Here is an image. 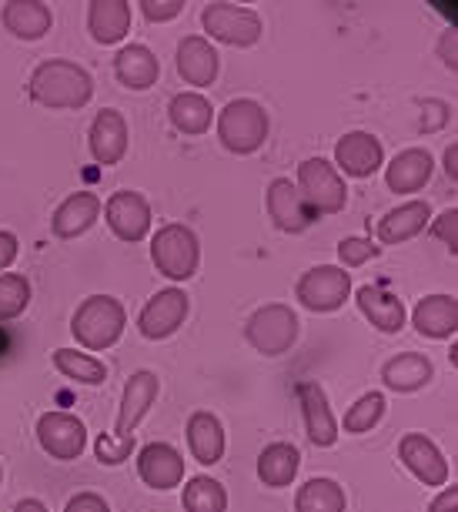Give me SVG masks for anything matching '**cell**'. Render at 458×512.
Masks as SVG:
<instances>
[{"mask_svg": "<svg viewBox=\"0 0 458 512\" xmlns=\"http://www.w3.org/2000/svg\"><path fill=\"white\" fill-rule=\"evenodd\" d=\"M161 392V382L158 375L141 369L134 372L128 385H124V395H121V409H118V422H114V432H107V436L97 439V462H104V466H121L124 459L131 456L134 449V429L144 422V415L154 405Z\"/></svg>", "mask_w": 458, "mask_h": 512, "instance_id": "obj_1", "label": "cell"}, {"mask_svg": "<svg viewBox=\"0 0 458 512\" xmlns=\"http://www.w3.org/2000/svg\"><path fill=\"white\" fill-rule=\"evenodd\" d=\"M27 91H31V98L41 108L81 111L94 98V77L81 64L64 61V57H51V61H41L34 67Z\"/></svg>", "mask_w": 458, "mask_h": 512, "instance_id": "obj_2", "label": "cell"}, {"mask_svg": "<svg viewBox=\"0 0 458 512\" xmlns=\"http://www.w3.org/2000/svg\"><path fill=\"white\" fill-rule=\"evenodd\" d=\"M124 325H128V312L118 298L111 295H91L77 305L71 318V335L77 338L84 352H104L121 342Z\"/></svg>", "mask_w": 458, "mask_h": 512, "instance_id": "obj_3", "label": "cell"}, {"mask_svg": "<svg viewBox=\"0 0 458 512\" xmlns=\"http://www.w3.org/2000/svg\"><path fill=\"white\" fill-rule=\"evenodd\" d=\"M151 262L164 278H171V282H188V278L198 275L201 241L188 225H181V221L161 225L151 238Z\"/></svg>", "mask_w": 458, "mask_h": 512, "instance_id": "obj_4", "label": "cell"}, {"mask_svg": "<svg viewBox=\"0 0 458 512\" xmlns=\"http://www.w3.org/2000/svg\"><path fill=\"white\" fill-rule=\"evenodd\" d=\"M295 188L311 215H338V211H345V205H348L345 178H341L335 164L325 158L301 161Z\"/></svg>", "mask_w": 458, "mask_h": 512, "instance_id": "obj_5", "label": "cell"}, {"mask_svg": "<svg viewBox=\"0 0 458 512\" xmlns=\"http://www.w3.org/2000/svg\"><path fill=\"white\" fill-rule=\"evenodd\" d=\"M268 138V114L258 101H228L218 114V141L231 154H255Z\"/></svg>", "mask_w": 458, "mask_h": 512, "instance_id": "obj_6", "label": "cell"}, {"mask_svg": "<svg viewBox=\"0 0 458 512\" xmlns=\"http://www.w3.org/2000/svg\"><path fill=\"white\" fill-rule=\"evenodd\" d=\"M298 315L291 305L271 302L265 308H258L255 315L248 318L245 325V338L251 342V349L265 359H278V355L291 352V345L298 342Z\"/></svg>", "mask_w": 458, "mask_h": 512, "instance_id": "obj_7", "label": "cell"}, {"mask_svg": "<svg viewBox=\"0 0 458 512\" xmlns=\"http://www.w3.org/2000/svg\"><path fill=\"white\" fill-rule=\"evenodd\" d=\"M204 34H211V41L228 44V47H251L261 41L265 24L251 7L238 4H208L201 11Z\"/></svg>", "mask_w": 458, "mask_h": 512, "instance_id": "obj_8", "label": "cell"}, {"mask_svg": "<svg viewBox=\"0 0 458 512\" xmlns=\"http://www.w3.org/2000/svg\"><path fill=\"white\" fill-rule=\"evenodd\" d=\"M348 295H352V275L338 265L308 268L295 285L298 302L305 305L308 312H318V315L338 312V308L348 302Z\"/></svg>", "mask_w": 458, "mask_h": 512, "instance_id": "obj_9", "label": "cell"}, {"mask_svg": "<svg viewBox=\"0 0 458 512\" xmlns=\"http://www.w3.org/2000/svg\"><path fill=\"white\" fill-rule=\"evenodd\" d=\"M37 442L51 459L74 462L87 446V429L71 412H44L37 419Z\"/></svg>", "mask_w": 458, "mask_h": 512, "instance_id": "obj_10", "label": "cell"}, {"mask_svg": "<svg viewBox=\"0 0 458 512\" xmlns=\"http://www.w3.org/2000/svg\"><path fill=\"white\" fill-rule=\"evenodd\" d=\"M188 318V295L181 288H164L151 298L148 305L141 308L138 315V328L144 338L151 342H161V338H171Z\"/></svg>", "mask_w": 458, "mask_h": 512, "instance_id": "obj_11", "label": "cell"}, {"mask_svg": "<svg viewBox=\"0 0 458 512\" xmlns=\"http://www.w3.org/2000/svg\"><path fill=\"white\" fill-rule=\"evenodd\" d=\"M104 218H107V228L121 241H131V245L134 241H144L151 231V205L138 191H118V195L107 198Z\"/></svg>", "mask_w": 458, "mask_h": 512, "instance_id": "obj_12", "label": "cell"}, {"mask_svg": "<svg viewBox=\"0 0 458 512\" xmlns=\"http://www.w3.org/2000/svg\"><path fill=\"white\" fill-rule=\"evenodd\" d=\"M385 161V148L375 134L368 131H348L335 144V168L338 175L345 171L348 178H372Z\"/></svg>", "mask_w": 458, "mask_h": 512, "instance_id": "obj_13", "label": "cell"}, {"mask_svg": "<svg viewBox=\"0 0 458 512\" xmlns=\"http://www.w3.org/2000/svg\"><path fill=\"white\" fill-rule=\"evenodd\" d=\"M398 459L405 462V469L422 482V486H445L448 482V462L442 456V449L422 432H408L398 442Z\"/></svg>", "mask_w": 458, "mask_h": 512, "instance_id": "obj_14", "label": "cell"}, {"mask_svg": "<svg viewBox=\"0 0 458 512\" xmlns=\"http://www.w3.org/2000/svg\"><path fill=\"white\" fill-rule=\"evenodd\" d=\"M295 392H298L301 415H305V432H308L311 446L331 449L338 442V419L331 415L328 392L321 389L318 382H298Z\"/></svg>", "mask_w": 458, "mask_h": 512, "instance_id": "obj_15", "label": "cell"}, {"mask_svg": "<svg viewBox=\"0 0 458 512\" xmlns=\"http://www.w3.org/2000/svg\"><path fill=\"white\" fill-rule=\"evenodd\" d=\"M128 121L118 108H104L101 114L94 118L91 131H87V148H91V158L104 168L118 164L124 154H128Z\"/></svg>", "mask_w": 458, "mask_h": 512, "instance_id": "obj_16", "label": "cell"}, {"mask_svg": "<svg viewBox=\"0 0 458 512\" xmlns=\"http://www.w3.org/2000/svg\"><path fill=\"white\" fill-rule=\"evenodd\" d=\"M138 476L148 489L168 492L184 482V459L181 452L168 442H148L138 452Z\"/></svg>", "mask_w": 458, "mask_h": 512, "instance_id": "obj_17", "label": "cell"}, {"mask_svg": "<svg viewBox=\"0 0 458 512\" xmlns=\"http://www.w3.org/2000/svg\"><path fill=\"white\" fill-rule=\"evenodd\" d=\"M265 208H268V218L275 221L278 231L285 235H301L308 225H311V211L305 208L301 201L298 188L291 185V178H275L268 185V195H265Z\"/></svg>", "mask_w": 458, "mask_h": 512, "instance_id": "obj_18", "label": "cell"}, {"mask_svg": "<svg viewBox=\"0 0 458 512\" xmlns=\"http://www.w3.org/2000/svg\"><path fill=\"white\" fill-rule=\"evenodd\" d=\"M101 211H104V201L97 195H91V191H77V195L64 198L61 205H57L54 218H51L54 238H64V241L81 238L84 231L94 228V221Z\"/></svg>", "mask_w": 458, "mask_h": 512, "instance_id": "obj_19", "label": "cell"}, {"mask_svg": "<svg viewBox=\"0 0 458 512\" xmlns=\"http://www.w3.org/2000/svg\"><path fill=\"white\" fill-rule=\"evenodd\" d=\"M432 168H435V161L425 148H405V151H398L392 164L385 168V181L395 195H415V191H422L428 185Z\"/></svg>", "mask_w": 458, "mask_h": 512, "instance_id": "obj_20", "label": "cell"}, {"mask_svg": "<svg viewBox=\"0 0 458 512\" xmlns=\"http://www.w3.org/2000/svg\"><path fill=\"white\" fill-rule=\"evenodd\" d=\"M218 51L211 47L208 37H184L178 44V74L191 88H208L218 77Z\"/></svg>", "mask_w": 458, "mask_h": 512, "instance_id": "obj_21", "label": "cell"}, {"mask_svg": "<svg viewBox=\"0 0 458 512\" xmlns=\"http://www.w3.org/2000/svg\"><path fill=\"white\" fill-rule=\"evenodd\" d=\"M355 302H358V312H362L368 322L378 328V332H385V335L402 332L405 302L398 295L385 292V288H378V285H362L355 292Z\"/></svg>", "mask_w": 458, "mask_h": 512, "instance_id": "obj_22", "label": "cell"}, {"mask_svg": "<svg viewBox=\"0 0 458 512\" xmlns=\"http://www.w3.org/2000/svg\"><path fill=\"white\" fill-rule=\"evenodd\" d=\"M412 325L425 338H455L458 332V298L455 295H425L415 305Z\"/></svg>", "mask_w": 458, "mask_h": 512, "instance_id": "obj_23", "label": "cell"}, {"mask_svg": "<svg viewBox=\"0 0 458 512\" xmlns=\"http://www.w3.org/2000/svg\"><path fill=\"white\" fill-rule=\"evenodd\" d=\"M114 74H118V81L124 84V88L148 91V88H154V84H158L161 61L154 57L151 47L128 44V47H121L118 57H114Z\"/></svg>", "mask_w": 458, "mask_h": 512, "instance_id": "obj_24", "label": "cell"}, {"mask_svg": "<svg viewBox=\"0 0 458 512\" xmlns=\"http://www.w3.org/2000/svg\"><path fill=\"white\" fill-rule=\"evenodd\" d=\"M0 21H4V27L14 37H21V41H41L51 31L54 14L41 0H7L4 11H0Z\"/></svg>", "mask_w": 458, "mask_h": 512, "instance_id": "obj_25", "label": "cell"}, {"mask_svg": "<svg viewBox=\"0 0 458 512\" xmlns=\"http://www.w3.org/2000/svg\"><path fill=\"white\" fill-rule=\"evenodd\" d=\"M87 27L97 44H118L131 31V4L128 0H91L87 4Z\"/></svg>", "mask_w": 458, "mask_h": 512, "instance_id": "obj_26", "label": "cell"}, {"mask_svg": "<svg viewBox=\"0 0 458 512\" xmlns=\"http://www.w3.org/2000/svg\"><path fill=\"white\" fill-rule=\"evenodd\" d=\"M428 218H432V208L428 201H405V205L392 208L388 215L378 221V241L382 245H402V241H412L415 235H422Z\"/></svg>", "mask_w": 458, "mask_h": 512, "instance_id": "obj_27", "label": "cell"}, {"mask_svg": "<svg viewBox=\"0 0 458 512\" xmlns=\"http://www.w3.org/2000/svg\"><path fill=\"white\" fill-rule=\"evenodd\" d=\"M188 449L194 462L201 466H214L224 456V425L218 415L211 412H194L188 419Z\"/></svg>", "mask_w": 458, "mask_h": 512, "instance_id": "obj_28", "label": "cell"}, {"mask_svg": "<svg viewBox=\"0 0 458 512\" xmlns=\"http://www.w3.org/2000/svg\"><path fill=\"white\" fill-rule=\"evenodd\" d=\"M382 382L392 392H418L432 382V362L422 352H402L382 365Z\"/></svg>", "mask_w": 458, "mask_h": 512, "instance_id": "obj_29", "label": "cell"}, {"mask_svg": "<svg viewBox=\"0 0 458 512\" xmlns=\"http://www.w3.org/2000/svg\"><path fill=\"white\" fill-rule=\"evenodd\" d=\"M301 469V452L291 442H271V446L258 456V479L268 489H285L295 482Z\"/></svg>", "mask_w": 458, "mask_h": 512, "instance_id": "obj_30", "label": "cell"}, {"mask_svg": "<svg viewBox=\"0 0 458 512\" xmlns=\"http://www.w3.org/2000/svg\"><path fill=\"white\" fill-rule=\"evenodd\" d=\"M168 118L171 124L178 128L181 134H204L211 128V101L204 98V94H194V91H184L178 98H171V108H168Z\"/></svg>", "mask_w": 458, "mask_h": 512, "instance_id": "obj_31", "label": "cell"}, {"mask_svg": "<svg viewBox=\"0 0 458 512\" xmlns=\"http://www.w3.org/2000/svg\"><path fill=\"white\" fill-rule=\"evenodd\" d=\"M295 512H345V489L335 479H308L295 492Z\"/></svg>", "mask_w": 458, "mask_h": 512, "instance_id": "obj_32", "label": "cell"}, {"mask_svg": "<svg viewBox=\"0 0 458 512\" xmlns=\"http://www.w3.org/2000/svg\"><path fill=\"white\" fill-rule=\"evenodd\" d=\"M54 369L71 382H81V385H101L107 379V365L94 355H87L81 349H57L54 355Z\"/></svg>", "mask_w": 458, "mask_h": 512, "instance_id": "obj_33", "label": "cell"}, {"mask_svg": "<svg viewBox=\"0 0 458 512\" xmlns=\"http://www.w3.org/2000/svg\"><path fill=\"white\" fill-rule=\"evenodd\" d=\"M184 512H224L228 509V492L211 476H194L184 482Z\"/></svg>", "mask_w": 458, "mask_h": 512, "instance_id": "obj_34", "label": "cell"}, {"mask_svg": "<svg viewBox=\"0 0 458 512\" xmlns=\"http://www.w3.org/2000/svg\"><path fill=\"white\" fill-rule=\"evenodd\" d=\"M385 409H388V402L382 392H365L362 399L345 412V432H352V436L372 432L375 425L385 419Z\"/></svg>", "mask_w": 458, "mask_h": 512, "instance_id": "obj_35", "label": "cell"}, {"mask_svg": "<svg viewBox=\"0 0 458 512\" xmlns=\"http://www.w3.org/2000/svg\"><path fill=\"white\" fill-rule=\"evenodd\" d=\"M31 305V282L24 275L4 272L0 275V322H14Z\"/></svg>", "mask_w": 458, "mask_h": 512, "instance_id": "obj_36", "label": "cell"}, {"mask_svg": "<svg viewBox=\"0 0 458 512\" xmlns=\"http://www.w3.org/2000/svg\"><path fill=\"white\" fill-rule=\"evenodd\" d=\"M382 255V248H378V241L372 238H341L338 241V262L341 268H362L365 262H372V258Z\"/></svg>", "mask_w": 458, "mask_h": 512, "instance_id": "obj_37", "label": "cell"}, {"mask_svg": "<svg viewBox=\"0 0 458 512\" xmlns=\"http://www.w3.org/2000/svg\"><path fill=\"white\" fill-rule=\"evenodd\" d=\"M432 235L455 255L458 251V208H445L442 215L432 221Z\"/></svg>", "mask_w": 458, "mask_h": 512, "instance_id": "obj_38", "label": "cell"}, {"mask_svg": "<svg viewBox=\"0 0 458 512\" xmlns=\"http://www.w3.org/2000/svg\"><path fill=\"white\" fill-rule=\"evenodd\" d=\"M138 7L151 24H164V21H174V17L184 11V0H141Z\"/></svg>", "mask_w": 458, "mask_h": 512, "instance_id": "obj_39", "label": "cell"}, {"mask_svg": "<svg viewBox=\"0 0 458 512\" xmlns=\"http://www.w3.org/2000/svg\"><path fill=\"white\" fill-rule=\"evenodd\" d=\"M64 512H111V506H107L97 492H77V496L67 502Z\"/></svg>", "mask_w": 458, "mask_h": 512, "instance_id": "obj_40", "label": "cell"}, {"mask_svg": "<svg viewBox=\"0 0 458 512\" xmlns=\"http://www.w3.org/2000/svg\"><path fill=\"white\" fill-rule=\"evenodd\" d=\"M17 235H11V231H0V275L7 272L14 262H17Z\"/></svg>", "mask_w": 458, "mask_h": 512, "instance_id": "obj_41", "label": "cell"}, {"mask_svg": "<svg viewBox=\"0 0 458 512\" xmlns=\"http://www.w3.org/2000/svg\"><path fill=\"white\" fill-rule=\"evenodd\" d=\"M458 509V489H442L438 496L428 502V512H455Z\"/></svg>", "mask_w": 458, "mask_h": 512, "instance_id": "obj_42", "label": "cell"}, {"mask_svg": "<svg viewBox=\"0 0 458 512\" xmlns=\"http://www.w3.org/2000/svg\"><path fill=\"white\" fill-rule=\"evenodd\" d=\"M438 57H442L445 67H452L455 71V31L442 34V41H438Z\"/></svg>", "mask_w": 458, "mask_h": 512, "instance_id": "obj_43", "label": "cell"}, {"mask_svg": "<svg viewBox=\"0 0 458 512\" xmlns=\"http://www.w3.org/2000/svg\"><path fill=\"white\" fill-rule=\"evenodd\" d=\"M445 175L452 178V185L458 181V144H455V141L445 148Z\"/></svg>", "mask_w": 458, "mask_h": 512, "instance_id": "obj_44", "label": "cell"}, {"mask_svg": "<svg viewBox=\"0 0 458 512\" xmlns=\"http://www.w3.org/2000/svg\"><path fill=\"white\" fill-rule=\"evenodd\" d=\"M14 512H47V506L41 499H24V502H17Z\"/></svg>", "mask_w": 458, "mask_h": 512, "instance_id": "obj_45", "label": "cell"}, {"mask_svg": "<svg viewBox=\"0 0 458 512\" xmlns=\"http://www.w3.org/2000/svg\"><path fill=\"white\" fill-rule=\"evenodd\" d=\"M448 359H452V369H455V365H458V345L452 342V355H448Z\"/></svg>", "mask_w": 458, "mask_h": 512, "instance_id": "obj_46", "label": "cell"}, {"mask_svg": "<svg viewBox=\"0 0 458 512\" xmlns=\"http://www.w3.org/2000/svg\"><path fill=\"white\" fill-rule=\"evenodd\" d=\"M0 476H4V472H0Z\"/></svg>", "mask_w": 458, "mask_h": 512, "instance_id": "obj_47", "label": "cell"}]
</instances>
